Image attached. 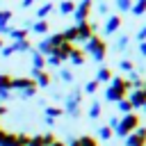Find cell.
<instances>
[{
	"label": "cell",
	"instance_id": "50",
	"mask_svg": "<svg viewBox=\"0 0 146 146\" xmlns=\"http://www.w3.org/2000/svg\"><path fill=\"white\" fill-rule=\"evenodd\" d=\"M66 146H80V141H78V139H71V141H68Z\"/></svg>",
	"mask_w": 146,
	"mask_h": 146
},
{
	"label": "cell",
	"instance_id": "52",
	"mask_svg": "<svg viewBox=\"0 0 146 146\" xmlns=\"http://www.w3.org/2000/svg\"><path fill=\"white\" fill-rule=\"evenodd\" d=\"M144 112H146V105H144Z\"/></svg>",
	"mask_w": 146,
	"mask_h": 146
},
{
	"label": "cell",
	"instance_id": "26",
	"mask_svg": "<svg viewBox=\"0 0 146 146\" xmlns=\"http://www.w3.org/2000/svg\"><path fill=\"white\" fill-rule=\"evenodd\" d=\"M59 11L62 14H73L75 11V2L73 0H62L59 2Z\"/></svg>",
	"mask_w": 146,
	"mask_h": 146
},
{
	"label": "cell",
	"instance_id": "3",
	"mask_svg": "<svg viewBox=\"0 0 146 146\" xmlns=\"http://www.w3.org/2000/svg\"><path fill=\"white\" fill-rule=\"evenodd\" d=\"M91 9H94V0H80V2L75 5V11H73L75 25H80V23L89 21V16H91Z\"/></svg>",
	"mask_w": 146,
	"mask_h": 146
},
{
	"label": "cell",
	"instance_id": "39",
	"mask_svg": "<svg viewBox=\"0 0 146 146\" xmlns=\"http://www.w3.org/2000/svg\"><path fill=\"white\" fill-rule=\"evenodd\" d=\"M125 46H128V34H121L119 41H116V50H123Z\"/></svg>",
	"mask_w": 146,
	"mask_h": 146
},
{
	"label": "cell",
	"instance_id": "15",
	"mask_svg": "<svg viewBox=\"0 0 146 146\" xmlns=\"http://www.w3.org/2000/svg\"><path fill=\"white\" fill-rule=\"evenodd\" d=\"M30 30H32L34 34H48V32H50V25H48V21H34Z\"/></svg>",
	"mask_w": 146,
	"mask_h": 146
},
{
	"label": "cell",
	"instance_id": "42",
	"mask_svg": "<svg viewBox=\"0 0 146 146\" xmlns=\"http://www.w3.org/2000/svg\"><path fill=\"white\" fill-rule=\"evenodd\" d=\"M46 64H48V66H59L62 62H59L57 57H52V55H48V57H46Z\"/></svg>",
	"mask_w": 146,
	"mask_h": 146
},
{
	"label": "cell",
	"instance_id": "48",
	"mask_svg": "<svg viewBox=\"0 0 146 146\" xmlns=\"http://www.w3.org/2000/svg\"><path fill=\"white\" fill-rule=\"evenodd\" d=\"M5 135H7V130H5L2 125H0V144H2V139H5Z\"/></svg>",
	"mask_w": 146,
	"mask_h": 146
},
{
	"label": "cell",
	"instance_id": "36",
	"mask_svg": "<svg viewBox=\"0 0 146 146\" xmlns=\"http://www.w3.org/2000/svg\"><path fill=\"white\" fill-rule=\"evenodd\" d=\"M27 146H46V144H43V137L41 135H30V144Z\"/></svg>",
	"mask_w": 146,
	"mask_h": 146
},
{
	"label": "cell",
	"instance_id": "29",
	"mask_svg": "<svg viewBox=\"0 0 146 146\" xmlns=\"http://www.w3.org/2000/svg\"><path fill=\"white\" fill-rule=\"evenodd\" d=\"M100 89V84H98V80H89L87 84H84V89H82V94H96Z\"/></svg>",
	"mask_w": 146,
	"mask_h": 146
},
{
	"label": "cell",
	"instance_id": "19",
	"mask_svg": "<svg viewBox=\"0 0 146 146\" xmlns=\"http://www.w3.org/2000/svg\"><path fill=\"white\" fill-rule=\"evenodd\" d=\"M64 114V107H57V105H46V119H59Z\"/></svg>",
	"mask_w": 146,
	"mask_h": 146
},
{
	"label": "cell",
	"instance_id": "30",
	"mask_svg": "<svg viewBox=\"0 0 146 146\" xmlns=\"http://www.w3.org/2000/svg\"><path fill=\"white\" fill-rule=\"evenodd\" d=\"M14 18V14L9 11V9H0V27H5V25H9V21Z\"/></svg>",
	"mask_w": 146,
	"mask_h": 146
},
{
	"label": "cell",
	"instance_id": "31",
	"mask_svg": "<svg viewBox=\"0 0 146 146\" xmlns=\"http://www.w3.org/2000/svg\"><path fill=\"white\" fill-rule=\"evenodd\" d=\"M116 105H119V110H121V112H123V114H130V112H132V110H135V107H132V103H130V100H128V98H123V100H119V103H116Z\"/></svg>",
	"mask_w": 146,
	"mask_h": 146
},
{
	"label": "cell",
	"instance_id": "27",
	"mask_svg": "<svg viewBox=\"0 0 146 146\" xmlns=\"http://www.w3.org/2000/svg\"><path fill=\"white\" fill-rule=\"evenodd\" d=\"M78 141H80V146H98V139L94 135H82V137H78Z\"/></svg>",
	"mask_w": 146,
	"mask_h": 146
},
{
	"label": "cell",
	"instance_id": "53",
	"mask_svg": "<svg viewBox=\"0 0 146 146\" xmlns=\"http://www.w3.org/2000/svg\"><path fill=\"white\" fill-rule=\"evenodd\" d=\"M98 2H100V0H98Z\"/></svg>",
	"mask_w": 146,
	"mask_h": 146
},
{
	"label": "cell",
	"instance_id": "51",
	"mask_svg": "<svg viewBox=\"0 0 146 146\" xmlns=\"http://www.w3.org/2000/svg\"><path fill=\"white\" fill-rule=\"evenodd\" d=\"M2 48H5V39L0 36V50H2Z\"/></svg>",
	"mask_w": 146,
	"mask_h": 146
},
{
	"label": "cell",
	"instance_id": "54",
	"mask_svg": "<svg viewBox=\"0 0 146 146\" xmlns=\"http://www.w3.org/2000/svg\"><path fill=\"white\" fill-rule=\"evenodd\" d=\"M0 119H2V116H0Z\"/></svg>",
	"mask_w": 146,
	"mask_h": 146
},
{
	"label": "cell",
	"instance_id": "2",
	"mask_svg": "<svg viewBox=\"0 0 146 146\" xmlns=\"http://www.w3.org/2000/svg\"><path fill=\"white\" fill-rule=\"evenodd\" d=\"M84 52H87V55H91V59L103 62V59H105V55H107V43H105V39H103V36H98V34H94V36L84 43Z\"/></svg>",
	"mask_w": 146,
	"mask_h": 146
},
{
	"label": "cell",
	"instance_id": "11",
	"mask_svg": "<svg viewBox=\"0 0 146 146\" xmlns=\"http://www.w3.org/2000/svg\"><path fill=\"white\" fill-rule=\"evenodd\" d=\"M75 43H62V46H57V48H52V57H57L59 62H64V59H68V55H71V48H73Z\"/></svg>",
	"mask_w": 146,
	"mask_h": 146
},
{
	"label": "cell",
	"instance_id": "1",
	"mask_svg": "<svg viewBox=\"0 0 146 146\" xmlns=\"http://www.w3.org/2000/svg\"><path fill=\"white\" fill-rule=\"evenodd\" d=\"M141 125V119H139V114L137 112H130V114H123L121 119H119V125L114 128V135H119V137H128L130 132H135L137 128Z\"/></svg>",
	"mask_w": 146,
	"mask_h": 146
},
{
	"label": "cell",
	"instance_id": "49",
	"mask_svg": "<svg viewBox=\"0 0 146 146\" xmlns=\"http://www.w3.org/2000/svg\"><path fill=\"white\" fill-rule=\"evenodd\" d=\"M50 146H66V144H64V141H59V139H55V141H52Z\"/></svg>",
	"mask_w": 146,
	"mask_h": 146
},
{
	"label": "cell",
	"instance_id": "8",
	"mask_svg": "<svg viewBox=\"0 0 146 146\" xmlns=\"http://www.w3.org/2000/svg\"><path fill=\"white\" fill-rule=\"evenodd\" d=\"M36 87V82L30 78V75H21V78H11V89H18V91H25V89H32Z\"/></svg>",
	"mask_w": 146,
	"mask_h": 146
},
{
	"label": "cell",
	"instance_id": "16",
	"mask_svg": "<svg viewBox=\"0 0 146 146\" xmlns=\"http://www.w3.org/2000/svg\"><path fill=\"white\" fill-rule=\"evenodd\" d=\"M32 68H34V71H43V68H46V57L39 55L36 50H32Z\"/></svg>",
	"mask_w": 146,
	"mask_h": 146
},
{
	"label": "cell",
	"instance_id": "34",
	"mask_svg": "<svg viewBox=\"0 0 146 146\" xmlns=\"http://www.w3.org/2000/svg\"><path fill=\"white\" fill-rule=\"evenodd\" d=\"M30 144V135L27 132H16V146H27Z\"/></svg>",
	"mask_w": 146,
	"mask_h": 146
},
{
	"label": "cell",
	"instance_id": "17",
	"mask_svg": "<svg viewBox=\"0 0 146 146\" xmlns=\"http://www.w3.org/2000/svg\"><path fill=\"white\" fill-rule=\"evenodd\" d=\"M64 112H66V114H71L73 119H78V116H80V103H75V100L66 98V107H64Z\"/></svg>",
	"mask_w": 146,
	"mask_h": 146
},
{
	"label": "cell",
	"instance_id": "23",
	"mask_svg": "<svg viewBox=\"0 0 146 146\" xmlns=\"http://www.w3.org/2000/svg\"><path fill=\"white\" fill-rule=\"evenodd\" d=\"M130 11H132L135 16H144V14H146V0H137V2H132Z\"/></svg>",
	"mask_w": 146,
	"mask_h": 146
},
{
	"label": "cell",
	"instance_id": "13",
	"mask_svg": "<svg viewBox=\"0 0 146 146\" xmlns=\"http://www.w3.org/2000/svg\"><path fill=\"white\" fill-rule=\"evenodd\" d=\"M68 59L75 64V66H82L84 62H87V52L82 50V48H78V46H73L71 48V55H68Z\"/></svg>",
	"mask_w": 146,
	"mask_h": 146
},
{
	"label": "cell",
	"instance_id": "7",
	"mask_svg": "<svg viewBox=\"0 0 146 146\" xmlns=\"http://www.w3.org/2000/svg\"><path fill=\"white\" fill-rule=\"evenodd\" d=\"M30 78L36 82V87H50V84H52V75H50L46 68H43V71H34V68H32V75H30Z\"/></svg>",
	"mask_w": 146,
	"mask_h": 146
},
{
	"label": "cell",
	"instance_id": "28",
	"mask_svg": "<svg viewBox=\"0 0 146 146\" xmlns=\"http://www.w3.org/2000/svg\"><path fill=\"white\" fill-rule=\"evenodd\" d=\"M87 114H89V119H98V116H100V103H98V100H91Z\"/></svg>",
	"mask_w": 146,
	"mask_h": 146
},
{
	"label": "cell",
	"instance_id": "4",
	"mask_svg": "<svg viewBox=\"0 0 146 146\" xmlns=\"http://www.w3.org/2000/svg\"><path fill=\"white\" fill-rule=\"evenodd\" d=\"M123 98H128V89L125 87H121V84H107V89H105V100H110V103H119V100H123Z\"/></svg>",
	"mask_w": 146,
	"mask_h": 146
},
{
	"label": "cell",
	"instance_id": "14",
	"mask_svg": "<svg viewBox=\"0 0 146 146\" xmlns=\"http://www.w3.org/2000/svg\"><path fill=\"white\" fill-rule=\"evenodd\" d=\"M112 75H114V71H112L110 66H100L94 80H98V84H103V82H107V84H110V80H112Z\"/></svg>",
	"mask_w": 146,
	"mask_h": 146
},
{
	"label": "cell",
	"instance_id": "37",
	"mask_svg": "<svg viewBox=\"0 0 146 146\" xmlns=\"http://www.w3.org/2000/svg\"><path fill=\"white\" fill-rule=\"evenodd\" d=\"M116 7H119V11H130L132 0H116Z\"/></svg>",
	"mask_w": 146,
	"mask_h": 146
},
{
	"label": "cell",
	"instance_id": "25",
	"mask_svg": "<svg viewBox=\"0 0 146 146\" xmlns=\"http://www.w3.org/2000/svg\"><path fill=\"white\" fill-rule=\"evenodd\" d=\"M62 34H64V39H66L68 43H75V41H78V27H75V25H71V27L64 30Z\"/></svg>",
	"mask_w": 146,
	"mask_h": 146
},
{
	"label": "cell",
	"instance_id": "45",
	"mask_svg": "<svg viewBox=\"0 0 146 146\" xmlns=\"http://www.w3.org/2000/svg\"><path fill=\"white\" fill-rule=\"evenodd\" d=\"M32 5H34V0H21V7H23V9H30Z\"/></svg>",
	"mask_w": 146,
	"mask_h": 146
},
{
	"label": "cell",
	"instance_id": "22",
	"mask_svg": "<svg viewBox=\"0 0 146 146\" xmlns=\"http://www.w3.org/2000/svg\"><path fill=\"white\" fill-rule=\"evenodd\" d=\"M27 34H30V30H27V27H14V30L9 32V36H11L14 41H21V39H27Z\"/></svg>",
	"mask_w": 146,
	"mask_h": 146
},
{
	"label": "cell",
	"instance_id": "20",
	"mask_svg": "<svg viewBox=\"0 0 146 146\" xmlns=\"http://www.w3.org/2000/svg\"><path fill=\"white\" fill-rule=\"evenodd\" d=\"M46 39H48V43H50L52 48H57V46H62V43H68V41L64 39V34H62V32H55V34H48Z\"/></svg>",
	"mask_w": 146,
	"mask_h": 146
},
{
	"label": "cell",
	"instance_id": "5",
	"mask_svg": "<svg viewBox=\"0 0 146 146\" xmlns=\"http://www.w3.org/2000/svg\"><path fill=\"white\" fill-rule=\"evenodd\" d=\"M75 27H78V41H82V43H87V41L96 34V30H98V25L91 23V21H84V23H80V25H75Z\"/></svg>",
	"mask_w": 146,
	"mask_h": 146
},
{
	"label": "cell",
	"instance_id": "41",
	"mask_svg": "<svg viewBox=\"0 0 146 146\" xmlns=\"http://www.w3.org/2000/svg\"><path fill=\"white\" fill-rule=\"evenodd\" d=\"M36 89H39V87H32V89H25V91H21V98H32V96L36 94Z\"/></svg>",
	"mask_w": 146,
	"mask_h": 146
},
{
	"label": "cell",
	"instance_id": "10",
	"mask_svg": "<svg viewBox=\"0 0 146 146\" xmlns=\"http://www.w3.org/2000/svg\"><path fill=\"white\" fill-rule=\"evenodd\" d=\"M121 23H123V21H121L119 14H110V16L105 18V32H107V34H114V32L121 27Z\"/></svg>",
	"mask_w": 146,
	"mask_h": 146
},
{
	"label": "cell",
	"instance_id": "43",
	"mask_svg": "<svg viewBox=\"0 0 146 146\" xmlns=\"http://www.w3.org/2000/svg\"><path fill=\"white\" fill-rule=\"evenodd\" d=\"M107 11H110V7H107L105 2H100V5H98V14H103V16H107Z\"/></svg>",
	"mask_w": 146,
	"mask_h": 146
},
{
	"label": "cell",
	"instance_id": "47",
	"mask_svg": "<svg viewBox=\"0 0 146 146\" xmlns=\"http://www.w3.org/2000/svg\"><path fill=\"white\" fill-rule=\"evenodd\" d=\"M139 52L146 57V41H141V43H139Z\"/></svg>",
	"mask_w": 146,
	"mask_h": 146
},
{
	"label": "cell",
	"instance_id": "24",
	"mask_svg": "<svg viewBox=\"0 0 146 146\" xmlns=\"http://www.w3.org/2000/svg\"><path fill=\"white\" fill-rule=\"evenodd\" d=\"M11 78L9 73H0V91H11Z\"/></svg>",
	"mask_w": 146,
	"mask_h": 146
},
{
	"label": "cell",
	"instance_id": "18",
	"mask_svg": "<svg viewBox=\"0 0 146 146\" xmlns=\"http://www.w3.org/2000/svg\"><path fill=\"white\" fill-rule=\"evenodd\" d=\"M52 9H55V2H46V5H41V7L36 9V21H46V16H48Z\"/></svg>",
	"mask_w": 146,
	"mask_h": 146
},
{
	"label": "cell",
	"instance_id": "6",
	"mask_svg": "<svg viewBox=\"0 0 146 146\" xmlns=\"http://www.w3.org/2000/svg\"><path fill=\"white\" fill-rule=\"evenodd\" d=\"M125 146H146V128L139 125L135 132H130L125 137Z\"/></svg>",
	"mask_w": 146,
	"mask_h": 146
},
{
	"label": "cell",
	"instance_id": "44",
	"mask_svg": "<svg viewBox=\"0 0 146 146\" xmlns=\"http://www.w3.org/2000/svg\"><path fill=\"white\" fill-rule=\"evenodd\" d=\"M119 119H121V116H110V123H107V125H110V128L114 130V128L119 125Z\"/></svg>",
	"mask_w": 146,
	"mask_h": 146
},
{
	"label": "cell",
	"instance_id": "35",
	"mask_svg": "<svg viewBox=\"0 0 146 146\" xmlns=\"http://www.w3.org/2000/svg\"><path fill=\"white\" fill-rule=\"evenodd\" d=\"M82 96H84V94H82V89H73L66 98H71V100H75V103H82Z\"/></svg>",
	"mask_w": 146,
	"mask_h": 146
},
{
	"label": "cell",
	"instance_id": "12",
	"mask_svg": "<svg viewBox=\"0 0 146 146\" xmlns=\"http://www.w3.org/2000/svg\"><path fill=\"white\" fill-rule=\"evenodd\" d=\"M9 46H11V50H14V52H32V50H34V46H32V41H30V39L11 41Z\"/></svg>",
	"mask_w": 146,
	"mask_h": 146
},
{
	"label": "cell",
	"instance_id": "32",
	"mask_svg": "<svg viewBox=\"0 0 146 146\" xmlns=\"http://www.w3.org/2000/svg\"><path fill=\"white\" fill-rule=\"evenodd\" d=\"M98 137H100V139H112V137H114V130H112L110 125H103V128H98Z\"/></svg>",
	"mask_w": 146,
	"mask_h": 146
},
{
	"label": "cell",
	"instance_id": "40",
	"mask_svg": "<svg viewBox=\"0 0 146 146\" xmlns=\"http://www.w3.org/2000/svg\"><path fill=\"white\" fill-rule=\"evenodd\" d=\"M59 78H62L64 82H73V73H71L68 68H62V73H59Z\"/></svg>",
	"mask_w": 146,
	"mask_h": 146
},
{
	"label": "cell",
	"instance_id": "38",
	"mask_svg": "<svg viewBox=\"0 0 146 146\" xmlns=\"http://www.w3.org/2000/svg\"><path fill=\"white\" fill-rule=\"evenodd\" d=\"M41 137H43V144H46V146H50V144L57 139V137H55V132H50V130H48V132H43Z\"/></svg>",
	"mask_w": 146,
	"mask_h": 146
},
{
	"label": "cell",
	"instance_id": "21",
	"mask_svg": "<svg viewBox=\"0 0 146 146\" xmlns=\"http://www.w3.org/2000/svg\"><path fill=\"white\" fill-rule=\"evenodd\" d=\"M34 50H36L39 55H43V57H48V55L52 52V46L48 43V39H41V41L36 43V48H34Z\"/></svg>",
	"mask_w": 146,
	"mask_h": 146
},
{
	"label": "cell",
	"instance_id": "9",
	"mask_svg": "<svg viewBox=\"0 0 146 146\" xmlns=\"http://www.w3.org/2000/svg\"><path fill=\"white\" fill-rule=\"evenodd\" d=\"M128 100L132 103L135 110H137V107H144V105H146V87H144V89H132V91L128 94Z\"/></svg>",
	"mask_w": 146,
	"mask_h": 146
},
{
	"label": "cell",
	"instance_id": "33",
	"mask_svg": "<svg viewBox=\"0 0 146 146\" xmlns=\"http://www.w3.org/2000/svg\"><path fill=\"white\" fill-rule=\"evenodd\" d=\"M119 68H121L123 73H132V71H135V64H132L130 59H121V62H119Z\"/></svg>",
	"mask_w": 146,
	"mask_h": 146
},
{
	"label": "cell",
	"instance_id": "46",
	"mask_svg": "<svg viewBox=\"0 0 146 146\" xmlns=\"http://www.w3.org/2000/svg\"><path fill=\"white\" fill-rule=\"evenodd\" d=\"M11 98V91H0V100H9Z\"/></svg>",
	"mask_w": 146,
	"mask_h": 146
}]
</instances>
